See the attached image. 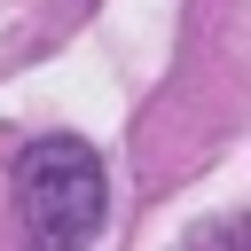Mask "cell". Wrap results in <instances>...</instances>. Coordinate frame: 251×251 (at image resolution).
I'll use <instances>...</instances> for the list:
<instances>
[{"label":"cell","mask_w":251,"mask_h":251,"mask_svg":"<svg viewBox=\"0 0 251 251\" xmlns=\"http://www.w3.org/2000/svg\"><path fill=\"white\" fill-rule=\"evenodd\" d=\"M220 251H251V220H235V227H220Z\"/></svg>","instance_id":"obj_2"},{"label":"cell","mask_w":251,"mask_h":251,"mask_svg":"<svg viewBox=\"0 0 251 251\" xmlns=\"http://www.w3.org/2000/svg\"><path fill=\"white\" fill-rule=\"evenodd\" d=\"M102 212H110V180H102V157L78 133H39L16 157L24 251H86L102 235Z\"/></svg>","instance_id":"obj_1"}]
</instances>
